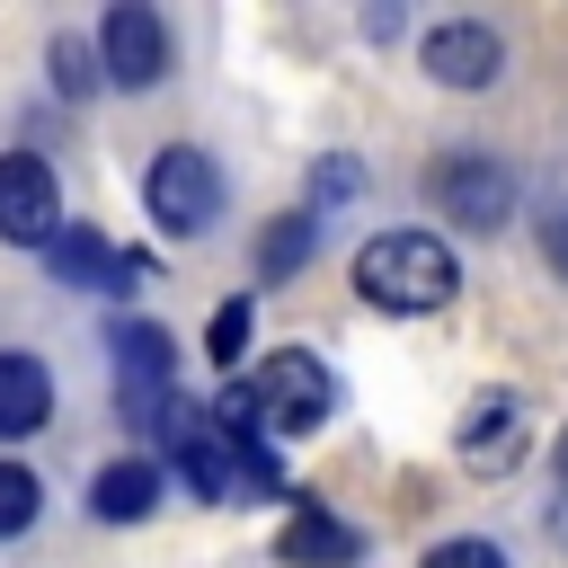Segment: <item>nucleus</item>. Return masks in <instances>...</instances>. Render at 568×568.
I'll list each match as a JSON object with an SVG mask.
<instances>
[{"mask_svg":"<svg viewBox=\"0 0 568 568\" xmlns=\"http://www.w3.org/2000/svg\"><path fill=\"white\" fill-rule=\"evenodd\" d=\"M36 506H44V488H36V470H18V462H0V541H9V532H27V524H36Z\"/></svg>","mask_w":568,"mask_h":568,"instance_id":"nucleus-15","label":"nucleus"},{"mask_svg":"<svg viewBox=\"0 0 568 568\" xmlns=\"http://www.w3.org/2000/svg\"><path fill=\"white\" fill-rule=\"evenodd\" d=\"M497 71H506L497 27H479V18H444V27H426V80H444V89H488Z\"/></svg>","mask_w":568,"mask_h":568,"instance_id":"nucleus-9","label":"nucleus"},{"mask_svg":"<svg viewBox=\"0 0 568 568\" xmlns=\"http://www.w3.org/2000/svg\"><path fill=\"white\" fill-rule=\"evenodd\" d=\"M89 62H98V44L62 36V44H53V89H62V98H89V89H98V71H89Z\"/></svg>","mask_w":568,"mask_h":568,"instance_id":"nucleus-16","label":"nucleus"},{"mask_svg":"<svg viewBox=\"0 0 568 568\" xmlns=\"http://www.w3.org/2000/svg\"><path fill=\"white\" fill-rule=\"evenodd\" d=\"M559 488H568V435H559Z\"/></svg>","mask_w":568,"mask_h":568,"instance_id":"nucleus-22","label":"nucleus"},{"mask_svg":"<svg viewBox=\"0 0 568 568\" xmlns=\"http://www.w3.org/2000/svg\"><path fill=\"white\" fill-rule=\"evenodd\" d=\"M311 240H320V213H284V222H266V240H257V275L284 284V275L311 257Z\"/></svg>","mask_w":568,"mask_h":568,"instance_id":"nucleus-14","label":"nucleus"},{"mask_svg":"<svg viewBox=\"0 0 568 568\" xmlns=\"http://www.w3.org/2000/svg\"><path fill=\"white\" fill-rule=\"evenodd\" d=\"M142 204H151V222H160L169 240H195V231L222 213V178H213V160H204L195 142H169V151L142 169Z\"/></svg>","mask_w":568,"mask_h":568,"instance_id":"nucleus-3","label":"nucleus"},{"mask_svg":"<svg viewBox=\"0 0 568 568\" xmlns=\"http://www.w3.org/2000/svg\"><path fill=\"white\" fill-rule=\"evenodd\" d=\"M231 390H240V408H248V426H257V435H311V426L337 408L328 364H320V355H302V346L266 355V364H257V382H231Z\"/></svg>","mask_w":568,"mask_h":568,"instance_id":"nucleus-2","label":"nucleus"},{"mask_svg":"<svg viewBox=\"0 0 568 568\" xmlns=\"http://www.w3.org/2000/svg\"><path fill=\"white\" fill-rule=\"evenodd\" d=\"M44 417H53V373H44L36 355L0 346V444H27V435H44Z\"/></svg>","mask_w":568,"mask_h":568,"instance_id":"nucleus-12","label":"nucleus"},{"mask_svg":"<svg viewBox=\"0 0 568 568\" xmlns=\"http://www.w3.org/2000/svg\"><path fill=\"white\" fill-rule=\"evenodd\" d=\"M160 506V462H106L89 479V515L98 524H142Z\"/></svg>","mask_w":568,"mask_h":568,"instance_id":"nucleus-13","label":"nucleus"},{"mask_svg":"<svg viewBox=\"0 0 568 568\" xmlns=\"http://www.w3.org/2000/svg\"><path fill=\"white\" fill-rule=\"evenodd\" d=\"M98 71L115 89H160L169 80V27L151 0H115L106 27H98Z\"/></svg>","mask_w":568,"mask_h":568,"instance_id":"nucleus-6","label":"nucleus"},{"mask_svg":"<svg viewBox=\"0 0 568 568\" xmlns=\"http://www.w3.org/2000/svg\"><path fill=\"white\" fill-rule=\"evenodd\" d=\"M106 346H115V399H124V417L133 426H160V408L178 399V346H169V328L124 320Z\"/></svg>","mask_w":568,"mask_h":568,"instance_id":"nucleus-5","label":"nucleus"},{"mask_svg":"<svg viewBox=\"0 0 568 568\" xmlns=\"http://www.w3.org/2000/svg\"><path fill=\"white\" fill-rule=\"evenodd\" d=\"M311 186H320V204H346V195H364V169H355V160H320Z\"/></svg>","mask_w":568,"mask_h":568,"instance_id":"nucleus-19","label":"nucleus"},{"mask_svg":"<svg viewBox=\"0 0 568 568\" xmlns=\"http://www.w3.org/2000/svg\"><path fill=\"white\" fill-rule=\"evenodd\" d=\"M453 284H462V266H453V248L435 231H382V240L355 248V293L373 311H399V320L408 311H444Z\"/></svg>","mask_w":568,"mask_h":568,"instance_id":"nucleus-1","label":"nucleus"},{"mask_svg":"<svg viewBox=\"0 0 568 568\" xmlns=\"http://www.w3.org/2000/svg\"><path fill=\"white\" fill-rule=\"evenodd\" d=\"M541 240H550V266H559V275H568V204H559V213H550V231H541Z\"/></svg>","mask_w":568,"mask_h":568,"instance_id":"nucleus-20","label":"nucleus"},{"mask_svg":"<svg viewBox=\"0 0 568 568\" xmlns=\"http://www.w3.org/2000/svg\"><path fill=\"white\" fill-rule=\"evenodd\" d=\"M550 532H559V541H568V488H559V506H550Z\"/></svg>","mask_w":568,"mask_h":568,"instance_id":"nucleus-21","label":"nucleus"},{"mask_svg":"<svg viewBox=\"0 0 568 568\" xmlns=\"http://www.w3.org/2000/svg\"><path fill=\"white\" fill-rule=\"evenodd\" d=\"M426 568H506V550L462 532V541H435V550H426Z\"/></svg>","mask_w":568,"mask_h":568,"instance_id":"nucleus-18","label":"nucleus"},{"mask_svg":"<svg viewBox=\"0 0 568 568\" xmlns=\"http://www.w3.org/2000/svg\"><path fill=\"white\" fill-rule=\"evenodd\" d=\"M53 257V275L62 284H80V293H133V284H151V257H124L106 231H89V222H62V240L44 248Z\"/></svg>","mask_w":568,"mask_h":568,"instance_id":"nucleus-8","label":"nucleus"},{"mask_svg":"<svg viewBox=\"0 0 568 568\" xmlns=\"http://www.w3.org/2000/svg\"><path fill=\"white\" fill-rule=\"evenodd\" d=\"M462 462L479 470V479H497V470H515L524 462V399L515 390H488V399H470V417H462Z\"/></svg>","mask_w":568,"mask_h":568,"instance_id":"nucleus-11","label":"nucleus"},{"mask_svg":"<svg viewBox=\"0 0 568 568\" xmlns=\"http://www.w3.org/2000/svg\"><path fill=\"white\" fill-rule=\"evenodd\" d=\"M275 559H284V568H355V559H364V532L337 524L320 497H293L284 532H275Z\"/></svg>","mask_w":568,"mask_h":568,"instance_id":"nucleus-10","label":"nucleus"},{"mask_svg":"<svg viewBox=\"0 0 568 568\" xmlns=\"http://www.w3.org/2000/svg\"><path fill=\"white\" fill-rule=\"evenodd\" d=\"M0 240H18V248H53L62 240V178H53V160H36V151L0 160Z\"/></svg>","mask_w":568,"mask_h":568,"instance_id":"nucleus-7","label":"nucleus"},{"mask_svg":"<svg viewBox=\"0 0 568 568\" xmlns=\"http://www.w3.org/2000/svg\"><path fill=\"white\" fill-rule=\"evenodd\" d=\"M426 195H435V213H453L462 231H506V222H515V178H506L488 151H444V160H426Z\"/></svg>","mask_w":568,"mask_h":568,"instance_id":"nucleus-4","label":"nucleus"},{"mask_svg":"<svg viewBox=\"0 0 568 568\" xmlns=\"http://www.w3.org/2000/svg\"><path fill=\"white\" fill-rule=\"evenodd\" d=\"M240 346H248V302H222L213 328H204V355L213 364H240Z\"/></svg>","mask_w":568,"mask_h":568,"instance_id":"nucleus-17","label":"nucleus"}]
</instances>
